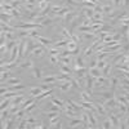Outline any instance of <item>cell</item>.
Listing matches in <instances>:
<instances>
[{
    "instance_id": "obj_7",
    "label": "cell",
    "mask_w": 129,
    "mask_h": 129,
    "mask_svg": "<svg viewBox=\"0 0 129 129\" xmlns=\"http://www.w3.org/2000/svg\"><path fill=\"white\" fill-rule=\"evenodd\" d=\"M111 70H112V63H109V62H107L106 66L102 69V75H103L105 78L111 76Z\"/></svg>"
},
{
    "instance_id": "obj_63",
    "label": "cell",
    "mask_w": 129,
    "mask_h": 129,
    "mask_svg": "<svg viewBox=\"0 0 129 129\" xmlns=\"http://www.w3.org/2000/svg\"><path fill=\"white\" fill-rule=\"evenodd\" d=\"M26 2H27V0H26Z\"/></svg>"
},
{
    "instance_id": "obj_21",
    "label": "cell",
    "mask_w": 129,
    "mask_h": 129,
    "mask_svg": "<svg viewBox=\"0 0 129 129\" xmlns=\"http://www.w3.org/2000/svg\"><path fill=\"white\" fill-rule=\"evenodd\" d=\"M52 93H53V89L50 88V89H48V90H43V93L38 97V101L40 102L41 100H44L45 97H48V95H52Z\"/></svg>"
},
{
    "instance_id": "obj_52",
    "label": "cell",
    "mask_w": 129,
    "mask_h": 129,
    "mask_svg": "<svg viewBox=\"0 0 129 129\" xmlns=\"http://www.w3.org/2000/svg\"><path fill=\"white\" fill-rule=\"evenodd\" d=\"M81 3L84 4V7H87V8H94V7H95V4H93V3L88 2V0H83Z\"/></svg>"
},
{
    "instance_id": "obj_29",
    "label": "cell",
    "mask_w": 129,
    "mask_h": 129,
    "mask_svg": "<svg viewBox=\"0 0 129 129\" xmlns=\"http://www.w3.org/2000/svg\"><path fill=\"white\" fill-rule=\"evenodd\" d=\"M32 102H34V97H30V98H25L23 102L21 103V109H26V107H27L30 103H32Z\"/></svg>"
},
{
    "instance_id": "obj_46",
    "label": "cell",
    "mask_w": 129,
    "mask_h": 129,
    "mask_svg": "<svg viewBox=\"0 0 129 129\" xmlns=\"http://www.w3.org/2000/svg\"><path fill=\"white\" fill-rule=\"evenodd\" d=\"M48 4H49V3H47L45 0H44V2H41V3L38 4V9H39V10H44V9L48 7Z\"/></svg>"
},
{
    "instance_id": "obj_17",
    "label": "cell",
    "mask_w": 129,
    "mask_h": 129,
    "mask_svg": "<svg viewBox=\"0 0 129 129\" xmlns=\"http://www.w3.org/2000/svg\"><path fill=\"white\" fill-rule=\"evenodd\" d=\"M81 124H83V121H81L80 117H71V121H70L69 125L71 128H76V126H81Z\"/></svg>"
},
{
    "instance_id": "obj_3",
    "label": "cell",
    "mask_w": 129,
    "mask_h": 129,
    "mask_svg": "<svg viewBox=\"0 0 129 129\" xmlns=\"http://www.w3.org/2000/svg\"><path fill=\"white\" fill-rule=\"evenodd\" d=\"M103 102H105V101H98V102L94 103L95 111L98 112L100 115H106V109H105V106H103Z\"/></svg>"
},
{
    "instance_id": "obj_42",
    "label": "cell",
    "mask_w": 129,
    "mask_h": 129,
    "mask_svg": "<svg viewBox=\"0 0 129 129\" xmlns=\"http://www.w3.org/2000/svg\"><path fill=\"white\" fill-rule=\"evenodd\" d=\"M67 102H69V103H70V105H71V106L74 107V110L76 111V112H78V111H79V110L81 109V105H76V103H75L74 101H71V100H67Z\"/></svg>"
},
{
    "instance_id": "obj_53",
    "label": "cell",
    "mask_w": 129,
    "mask_h": 129,
    "mask_svg": "<svg viewBox=\"0 0 129 129\" xmlns=\"http://www.w3.org/2000/svg\"><path fill=\"white\" fill-rule=\"evenodd\" d=\"M59 120H61V117H59V115H58V116H56V117H52V119H49V124H50V125H53V124L58 123Z\"/></svg>"
},
{
    "instance_id": "obj_11",
    "label": "cell",
    "mask_w": 129,
    "mask_h": 129,
    "mask_svg": "<svg viewBox=\"0 0 129 129\" xmlns=\"http://www.w3.org/2000/svg\"><path fill=\"white\" fill-rule=\"evenodd\" d=\"M80 105H81V107L83 109H85V110H88V111H94V112H97L95 111V107H94V103H92V102H80Z\"/></svg>"
},
{
    "instance_id": "obj_34",
    "label": "cell",
    "mask_w": 129,
    "mask_h": 129,
    "mask_svg": "<svg viewBox=\"0 0 129 129\" xmlns=\"http://www.w3.org/2000/svg\"><path fill=\"white\" fill-rule=\"evenodd\" d=\"M117 83H119V76H111V79H110V85H111L112 89L116 88Z\"/></svg>"
},
{
    "instance_id": "obj_25",
    "label": "cell",
    "mask_w": 129,
    "mask_h": 129,
    "mask_svg": "<svg viewBox=\"0 0 129 129\" xmlns=\"http://www.w3.org/2000/svg\"><path fill=\"white\" fill-rule=\"evenodd\" d=\"M79 88H87V76L85 78H76Z\"/></svg>"
},
{
    "instance_id": "obj_26",
    "label": "cell",
    "mask_w": 129,
    "mask_h": 129,
    "mask_svg": "<svg viewBox=\"0 0 129 129\" xmlns=\"http://www.w3.org/2000/svg\"><path fill=\"white\" fill-rule=\"evenodd\" d=\"M78 48V43L76 41H74V40H69V43H67V47H66V49H69V50H71V52H74L75 49Z\"/></svg>"
},
{
    "instance_id": "obj_31",
    "label": "cell",
    "mask_w": 129,
    "mask_h": 129,
    "mask_svg": "<svg viewBox=\"0 0 129 129\" xmlns=\"http://www.w3.org/2000/svg\"><path fill=\"white\" fill-rule=\"evenodd\" d=\"M114 10V5H110V4H107V5H103V14L106 16H109L111 12Z\"/></svg>"
},
{
    "instance_id": "obj_41",
    "label": "cell",
    "mask_w": 129,
    "mask_h": 129,
    "mask_svg": "<svg viewBox=\"0 0 129 129\" xmlns=\"http://www.w3.org/2000/svg\"><path fill=\"white\" fill-rule=\"evenodd\" d=\"M62 2L64 3V5H69V7H76L78 5V3L75 2V0H62Z\"/></svg>"
},
{
    "instance_id": "obj_64",
    "label": "cell",
    "mask_w": 129,
    "mask_h": 129,
    "mask_svg": "<svg viewBox=\"0 0 129 129\" xmlns=\"http://www.w3.org/2000/svg\"><path fill=\"white\" fill-rule=\"evenodd\" d=\"M111 2H112V0H111Z\"/></svg>"
},
{
    "instance_id": "obj_60",
    "label": "cell",
    "mask_w": 129,
    "mask_h": 129,
    "mask_svg": "<svg viewBox=\"0 0 129 129\" xmlns=\"http://www.w3.org/2000/svg\"><path fill=\"white\" fill-rule=\"evenodd\" d=\"M126 39H128V41H129V30H128V32H126Z\"/></svg>"
},
{
    "instance_id": "obj_16",
    "label": "cell",
    "mask_w": 129,
    "mask_h": 129,
    "mask_svg": "<svg viewBox=\"0 0 129 129\" xmlns=\"http://www.w3.org/2000/svg\"><path fill=\"white\" fill-rule=\"evenodd\" d=\"M89 75L93 78H100L102 75V70L98 69V67H93V69H89Z\"/></svg>"
},
{
    "instance_id": "obj_18",
    "label": "cell",
    "mask_w": 129,
    "mask_h": 129,
    "mask_svg": "<svg viewBox=\"0 0 129 129\" xmlns=\"http://www.w3.org/2000/svg\"><path fill=\"white\" fill-rule=\"evenodd\" d=\"M67 43H69V39H62V40H59V41H57V43H54V48H58V49H61V48H66L67 47Z\"/></svg>"
},
{
    "instance_id": "obj_24",
    "label": "cell",
    "mask_w": 129,
    "mask_h": 129,
    "mask_svg": "<svg viewBox=\"0 0 129 129\" xmlns=\"http://www.w3.org/2000/svg\"><path fill=\"white\" fill-rule=\"evenodd\" d=\"M75 71H76V78H85V76H87V69H85V67L78 69Z\"/></svg>"
},
{
    "instance_id": "obj_35",
    "label": "cell",
    "mask_w": 129,
    "mask_h": 129,
    "mask_svg": "<svg viewBox=\"0 0 129 129\" xmlns=\"http://www.w3.org/2000/svg\"><path fill=\"white\" fill-rule=\"evenodd\" d=\"M9 115H10V111H9V109H5V110H2V115H0V117H2V121H4V120H7Z\"/></svg>"
},
{
    "instance_id": "obj_9",
    "label": "cell",
    "mask_w": 129,
    "mask_h": 129,
    "mask_svg": "<svg viewBox=\"0 0 129 129\" xmlns=\"http://www.w3.org/2000/svg\"><path fill=\"white\" fill-rule=\"evenodd\" d=\"M109 119L112 124V128H119V117L116 114H109Z\"/></svg>"
},
{
    "instance_id": "obj_15",
    "label": "cell",
    "mask_w": 129,
    "mask_h": 129,
    "mask_svg": "<svg viewBox=\"0 0 129 129\" xmlns=\"http://www.w3.org/2000/svg\"><path fill=\"white\" fill-rule=\"evenodd\" d=\"M50 101H52L53 105H56V106L61 107L62 110H64V103H66V102H62L61 100H58L57 97H54V95H50Z\"/></svg>"
},
{
    "instance_id": "obj_14",
    "label": "cell",
    "mask_w": 129,
    "mask_h": 129,
    "mask_svg": "<svg viewBox=\"0 0 129 129\" xmlns=\"http://www.w3.org/2000/svg\"><path fill=\"white\" fill-rule=\"evenodd\" d=\"M76 17H78V14L71 10V12H69L66 16L63 17V21H64V22H67V23H70V22H72V21H74L75 18H76Z\"/></svg>"
},
{
    "instance_id": "obj_49",
    "label": "cell",
    "mask_w": 129,
    "mask_h": 129,
    "mask_svg": "<svg viewBox=\"0 0 129 129\" xmlns=\"http://www.w3.org/2000/svg\"><path fill=\"white\" fill-rule=\"evenodd\" d=\"M112 5L115 9H119V7L123 5V0H112Z\"/></svg>"
},
{
    "instance_id": "obj_12",
    "label": "cell",
    "mask_w": 129,
    "mask_h": 129,
    "mask_svg": "<svg viewBox=\"0 0 129 129\" xmlns=\"http://www.w3.org/2000/svg\"><path fill=\"white\" fill-rule=\"evenodd\" d=\"M88 117H89V123H90V128H94L97 124V117H95V112L94 111H88Z\"/></svg>"
},
{
    "instance_id": "obj_33",
    "label": "cell",
    "mask_w": 129,
    "mask_h": 129,
    "mask_svg": "<svg viewBox=\"0 0 129 129\" xmlns=\"http://www.w3.org/2000/svg\"><path fill=\"white\" fill-rule=\"evenodd\" d=\"M12 14H7V13H2V22L4 23H9L10 19H12Z\"/></svg>"
},
{
    "instance_id": "obj_61",
    "label": "cell",
    "mask_w": 129,
    "mask_h": 129,
    "mask_svg": "<svg viewBox=\"0 0 129 129\" xmlns=\"http://www.w3.org/2000/svg\"><path fill=\"white\" fill-rule=\"evenodd\" d=\"M36 2H38V4H39V3H41V2H44V0H36Z\"/></svg>"
},
{
    "instance_id": "obj_28",
    "label": "cell",
    "mask_w": 129,
    "mask_h": 129,
    "mask_svg": "<svg viewBox=\"0 0 129 129\" xmlns=\"http://www.w3.org/2000/svg\"><path fill=\"white\" fill-rule=\"evenodd\" d=\"M25 114H27V111L25 110V109H21L16 115H14V117H16V120H22V119H25Z\"/></svg>"
},
{
    "instance_id": "obj_23",
    "label": "cell",
    "mask_w": 129,
    "mask_h": 129,
    "mask_svg": "<svg viewBox=\"0 0 129 129\" xmlns=\"http://www.w3.org/2000/svg\"><path fill=\"white\" fill-rule=\"evenodd\" d=\"M18 67L19 69H30V67H32V61L31 59H27L25 62H21L18 64Z\"/></svg>"
},
{
    "instance_id": "obj_1",
    "label": "cell",
    "mask_w": 129,
    "mask_h": 129,
    "mask_svg": "<svg viewBox=\"0 0 129 129\" xmlns=\"http://www.w3.org/2000/svg\"><path fill=\"white\" fill-rule=\"evenodd\" d=\"M103 106H105L106 111H107V110H111V109H116V107H117V102H116L115 95L112 97V98H110V100L105 101V102H103Z\"/></svg>"
},
{
    "instance_id": "obj_36",
    "label": "cell",
    "mask_w": 129,
    "mask_h": 129,
    "mask_svg": "<svg viewBox=\"0 0 129 129\" xmlns=\"http://www.w3.org/2000/svg\"><path fill=\"white\" fill-rule=\"evenodd\" d=\"M115 98H116V102L117 103H123V105H128V101L124 95H115Z\"/></svg>"
},
{
    "instance_id": "obj_56",
    "label": "cell",
    "mask_w": 129,
    "mask_h": 129,
    "mask_svg": "<svg viewBox=\"0 0 129 129\" xmlns=\"http://www.w3.org/2000/svg\"><path fill=\"white\" fill-rule=\"evenodd\" d=\"M40 88H41L43 90H48V89H50V84L45 83V84H43V85H40Z\"/></svg>"
},
{
    "instance_id": "obj_37",
    "label": "cell",
    "mask_w": 129,
    "mask_h": 129,
    "mask_svg": "<svg viewBox=\"0 0 129 129\" xmlns=\"http://www.w3.org/2000/svg\"><path fill=\"white\" fill-rule=\"evenodd\" d=\"M32 76L36 78V79H41V70L38 69V67H35L34 70H32Z\"/></svg>"
},
{
    "instance_id": "obj_22",
    "label": "cell",
    "mask_w": 129,
    "mask_h": 129,
    "mask_svg": "<svg viewBox=\"0 0 129 129\" xmlns=\"http://www.w3.org/2000/svg\"><path fill=\"white\" fill-rule=\"evenodd\" d=\"M58 61H59L61 63H63V64H67V66H69L71 62H74V59H72L70 56H67V57H59V56H58Z\"/></svg>"
},
{
    "instance_id": "obj_13",
    "label": "cell",
    "mask_w": 129,
    "mask_h": 129,
    "mask_svg": "<svg viewBox=\"0 0 129 129\" xmlns=\"http://www.w3.org/2000/svg\"><path fill=\"white\" fill-rule=\"evenodd\" d=\"M81 13L87 17V18H93V16H94V9L93 8H83L81 9Z\"/></svg>"
},
{
    "instance_id": "obj_8",
    "label": "cell",
    "mask_w": 129,
    "mask_h": 129,
    "mask_svg": "<svg viewBox=\"0 0 129 129\" xmlns=\"http://www.w3.org/2000/svg\"><path fill=\"white\" fill-rule=\"evenodd\" d=\"M98 95L102 97L103 101H107V100L112 98L115 94H114V92H110V90H102V92H98Z\"/></svg>"
},
{
    "instance_id": "obj_40",
    "label": "cell",
    "mask_w": 129,
    "mask_h": 129,
    "mask_svg": "<svg viewBox=\"0 0 129 129\" xmlns=\"http://www.w3.org/2000/svg\"><path fill=\"white\" fill-rule=\"evenodd\" d=\"M64 114H66L67 117H78L76 111H74V110H64Z\"/></svg>"
},
{
    "instance_id": "obj_44",
    "label": "cell",
    "mask_w": 129,
    "mask_h": 129,
    "mask_svg": "<svg viewBox=\"0 0 129 129\" xmlns=\"http://www.w3.org/2000/svg\"><path fill=\"white\" fill-rule=\"evenodd\" d=\"M93 48L92 47H88V48H85V50H84V57H89V56H92V53H93Z\"/></svg>"
},
{
    "instance_id": "obj_2",
    "label": "cell",
    "mask_w": 129,
    "mask_h": 129,
    "mask_svg": "<svg viewBox=\"0 0 129 129\" xmlns=\"http://www.w3.org/2000/svg\"><path fill=\"white\" fill-rule=\"evenodd\" d=\"M45 52H47V47H44V45H39L38 48H35L34 50H32L31 54L34 56L35 58H39V57H41V56H44V54H45Z\"/></svg>"
},
{
    "instance_id": "obj_32",
    "label": "cell",
    "mask_w": 129,
    "mask_h": 129,
    "mask_svg": "<svg viewBox=\"0 0 129 129\" xmlns=\"http://www.w3.org/2000/svg\"><path fill=\"white\" fill-rule=\"evenodd\" d=\"M62 35L64 36V39H69V40H72V34L66 28V27H63L62 28Z\"/></svg>"
},
{
    "instance_id": "obj_55",
    "label": "cell",
    "mask_w": 129,
    "mask_h": 129,
    "mask_svg": "<svg viewBox=\"0 0 129 129\" xmlns=\"http://www.w3.org/2000/svg\"><path fill=\"white\" fill-rule=\"evenodd\" d=\"M97 62H98V61H97V58H95V59H92V61H90V63H89V69L97 67Z\"/></svg>"
},
{
    "instance_id": "obj_10",
    "label": "cell",
    "mask_w": 129,
    "mask_h": 129,
    "mask_svg": "<svg viewBox=\"0 0 129 129\" xmlns=\"http://www.w3.org/2000/svg\"><path fill=\"white\" fill-rule=\"evenodd\" d=\"M74 62H75V70L84 67V59H83V57H81V56H79V54H78L76 57H75Z\"/></svg>"
},
{
    "instance_id": "obj_54",
    "label": "cell",
    "mask_w": 129,
    "mask_h": 129,
    "mask_svg": "<svg viewBox=\"0 0 129 129\" xmlns=\"http://www.w3.org/2000/svg\"><path fill=\"white\" fill-rule=\"evenodd\" d=\"M50 62H52L53 64L59 63V62H58V56H50Z\"/></svg>"
},
{
    "instance_id": "obj_45",
    "label": "cell",
    "mask_w": 129,
    "mask_h": 129,
    "mask_svg": "<svg viewBox=\"0 0 129 129\" xmlns=\"http://www.w3.org/2000/svg\"><path fill=\"white\" fill-rule=\"evenodd\" d=\"M48 53L50 56H58L61 52L58 50V48H53V49H48Z\"/></svg>"
},
{
    "instance_id": "obj_30",
    "label": "cell",
    "mask_w": 129,
    "mask_h": 129,
    "mask_svg": "<svg viewBox=\"0 0 129 129\" xmlns=\"http://www.w3.org/2000/svg\"><path fill=\"white\" fill-rule=\"evenodd\" d=\"M59 70H61V72H63V74H71V70H70V67L67 66V64H63V63H59Z\"/></svg>"
},
{
    "instance_id": "obj_27",
    "label": "cell",
    "mask_w": 129,
    "mask_h": 129,
    "mask_svg": "<svg viewBox=\"0 0 129 129\" xmlns=\"http://www.w3.org/2000/svg\"><path fill=\"white\" fill-rule=\"evenodd\" d=\"M43 83H48V84L57 83V76H56V75H52V76H45L44 79H43Z\"/></svg>"
},
{
    "instance_id": "obj_19",
    "label": "cell",
    "mask_w": 129,
    "mask_h": 129,
    "mask_svg": "<svg viewBox=\"0 0 129 129\" xmlns=\"http://www.w3.org/2000/svg\"><path fill=\"white\" fill-rule=\"evenodd\" d=\"M23 100H25V95H23V94H19V95L14 97V98H12V105H18V106H21V103L23 102Z\"/></svg>"
},
{
    "instance_id": "obj_50",
    "label": "cell",
    "mask_w": 129,
    "mask_h": 129,
    "mask_svg": "<svg viewBox=\"0 0 129 129\" xmlns=\"http://www.w3.org/2000/svg\"><path fill=\"white\" fill-rule=\"evenodd\" d=\"M35 107H36V102H32V103H30V105H28V106L26 107L25 110H26V111H27V114H28V112H31L32 110H34Z\"/></svg>"
},
{
    "instance_id": "obj_48",
    "label": "cell",
    "mask_w": 129,
    "mask_h": 129,
    "mask_svg": "<svg viewBox=\"0 0 129 129\" xmlns=\"http://www.w3.org/2000/svg\"><path fill=\"white\" fill-rule=\"evenodd\" d=\"M107 62H109V61H107V59H102V61H98V62H97V67H98V69H103L105 66H106V63Z\"/></svg>"
},
{
    "instance_id": "obj_6",
    "label": "cell",
    "mask_w": 129,
    "mask_h": 129,
    "mask_svg": "<svg viewBox=\"0 0 129 129\" xmlns=\"http://www.w3.org/2000/svg\"><path fill=\"white\" fill-rule=\"evenodd\" d=\"M80 119H81V121H83V124H81V126H83V128H90L89 117H88V114H87V112H81Z\"/></svg>"
},
{
    "instance_id": "obj_62",
    "label": "cell",
    "mask_w": 129,
    "mask_h": 129,
    "mask_svg": "<svg viewBox=\"0 0 129 129\" xmlns=\"http://www.w3.org/2000/svg\"><path fill=\"white\" fill-rule=\"evenodd\" d=\"M75 2H76V3H80V2H83V0H75Z\"/></svg>"
},
{
    "instance_id": "obj_39",
    "label": "cell",
    "mask_w": 129,
    "mask_h": 129,
    "mask_svg": "<svg viewBox=\"0 0 129 129\" xmlns=\"http://www.w3.org/2000/svg\"><path fill=\"white\" fill-rule=\"evenodd\" d=\"M9 14H12L13 17H17L18 18V17H21V9L19 8H13L12 10H10Z\"/></svg>"
},
{
    "instance_id": "obj_20",
    "label": "cell",
    "mask_w": 129,
    "mask_h": 129,
    "mask_svg": "<svg viewBox=\"0 0 129 129\" xmlns=\"http://www.w3.org/2000/svg\"><path fill=\"white\" fill-rule=\"evenodd\" d=\"M0 78H2V83H5L8 79H10V71L2 70V75H0Z\"/></svg>"
},
{
    "instance_id": "obj_5",
    "label": "cell",
    "mask_w": 129,
    "mask_h": 129,
    "mask_svg": "<svg viewBox=\"0 0 129 129\" xmlns=\"http://www.w3.org/2000/svg\"><path fill=\"white\" fill-rule=\"evenodd\" d=\"M38 41L40 43L41 45H44V47H50L52 44H54V41L53 40H50V39H47V38H44V36H39L38 38Z\"/></svg>"
},
{
    "instance_id": "obj_51",
    "label": "cell",
    "mask_w": 129,
    "mask_h": 129,
    "mask_svg": "<svg viewBox=\"0 0 129 129\" xmlns=\"http://www.w3.org/2000/svg\"><path fill=\"white\" fill-rule=\"evenodd\" d=\"M28 121L26 120V117H25V119H22V120H21V124L18 125V128H21V129H23V128H28Z\"/></svg>"
},
{
    "instance_id": "obj_4",
    "label": "cell",
    "mask_w": 129,
    "mask_h": 129,
    "mask_svg": "<svg viewBox=\"0 0 129 129\" xmlns=\"http://www.w3.org/2000/svg\"><path fill=\"white\" fill-rule=\"evenodd\" d=\"M41 93H43V89L40 87H32V88H30V97L38 98Z\"/></svg>"
},
{
    "instance_id": "obj_47",
    "label": "cell",
    "mask_w": 129,
    "mask_h": 129,
    "mask_svg": "<svg viewBox=\"0 0 129 129\" xmlns=\"http://www.w3.org/2000/svg\"><path fill=\"white\" fill-rule=\"evenodd\" d=\"M102 128H105V129H110V128H112V124H111L110 119H107V120H105V121H103Z\"/></svg>"
},
{
    "instance_id": "obj_43",
    "label": "cell",
    "mask_w": 129,
    "mask_h": 129,
    "mask_svg": "<svg viewBox=\"0 0 129 129\" xmlns=\"http://www.w3.org/2000/svg\"><path fill=\"white\" fill-rule=\"evenodd\" d=\"M80 97H81V101L83 102H88L89 101V94L87 92H81L80 93Z\"/></svg>"
},
{
    "instance_id": "obj_38",
    "label": "cell",
    "mask_w": 129,
    "mask_h": 129,
    "mask_svg": "<svg viewBox=\"0 0 129 129\" xmlns=\"http://www.w3.org/2000/svg\"><path fill=\"white\" fill-rule=\"evenodd\" d=\"M53 22H54V19H53V18H50V17H45L44 19H43L41 25H43V26H49V25H52Z\"/></svg>"
},
{
    "instance_id": "obj_59",
    "label": "cell",
    "mask_w": 129,
    "mask_h": 129,
    "mask_svg": "<svg viewBox=\"0 0 129 129\" xmlns=\"http://www.w3.org/2000/svg\"><path fill=\"white\" fill-rule=\"evenodd\" d=\"M123 5H124L125 8H128V7H129V0H123Z\"/></svg>"
},
{
    "instance_id": "obj_57",
    "label": "cell",
    "mask_w": 129,
    "mask_h": 129,
    "mask_svg": "<svg viewBox=\"0 0 129 129\" xmlns=\"http://www.w3.org/2000/svg\"><path fill=\"white\" fill-rule=\"evenodd\" d=\"M50 128H56V129H59V128H62V121L59 120L58 123H56V124H53V125H50Z\"/></svg>"
},
{
    "instance_id": "obj_58",
    "label": "cell",
    "mask_w": 129,
    "mask_h": 129,
    "mask_svg": "<svg viewBox=\"0 0 129 129\" xmlns=\"http://www.w3.org/2000/svg\"><path fill=\"white\" fill-rule=\"evenodd\" d=\"M120 23H121V25H126V26H129V16H128L126 18L121 19V21H120Z\"/></svg>"
}]
</instances>
